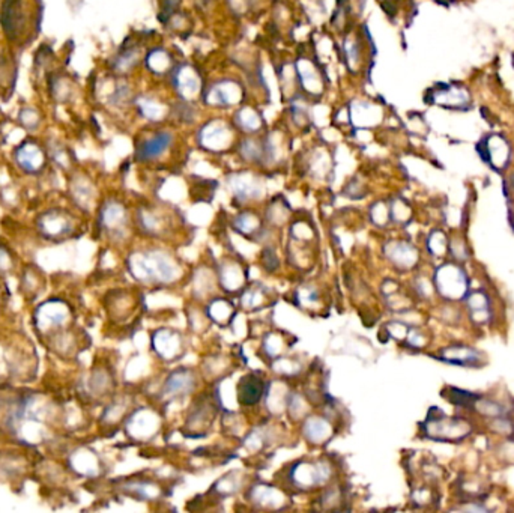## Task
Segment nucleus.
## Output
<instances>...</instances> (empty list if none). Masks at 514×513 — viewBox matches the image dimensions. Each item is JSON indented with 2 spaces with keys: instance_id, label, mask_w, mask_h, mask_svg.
Listing matches in <instances>:
<instances>
[{
  "instance_id": "0eeeda50",
  "label": "nucleus",
  "mask_w": 514,
  "mask_h": 513,
  "mask_svg": "<svg viewBox=\"0 0 514 513\" xmlns=\"http://www.w3.org/2000/svg\"><path fill=\"white\" fill-rule=\"evenodd\" d=\"M439 291L447 295V298H461L468 289V280H466L463 271L453 265L442 267L436 276Z\"/></svg>"
},
{
  "instance_id": "bb28decb",
  "label": "nucleus",
  "mask_w": 514,
  "mask_h": 513,
  "mask_svg": "<svg viewBox=\"0 0 514 513\" xmlns=\"http://www.w3.org/2000/svg\"><path fill=\"white\" fill-rule=\"evenodd\" d=\"M19 121L27 131H35V130H38V127L41 126L40 112H38L36 108H34V107L21 108L20 113H19Z\"/></svg>"
},
{
  "instance_id": "ddd939ff",
  "label": "nucleus",
  "mask_w": 514,
  "mask_h": 513,
  "mask_svg": "<svg viewBox=\"0 0 514 513\" xmlns=\"http://www.w3.org/2000/svg\"><path fill=\"white\" fill-rule=\"evenodd\" d=\"M262 396L263 383L259 377L252 373V375H247L245 378H243L238 387V399L241 405L253 407L260 401Z\"/></svg>"
},
{
  "instance_id": "cd10ccee",
  "label": "nucleus",
  "mask_w": 514,
  "mask_h": 513,
  "mask_svg": "<svg viewBox=\"0 0 514 513\" xmlns=\"http://www.w3.org/2000/svg\"><path fill=\"white\" fill-rule=\"evenodd\" d=\"M469 309L472 316H477V320H480V315H487L489 301L486 298V295H482L480 292H475L474 295H471Z\"/></svg>"
},
{
  "instance_id": "a878e982",
  "label": "nucleus",
  "mask_w": 514,
  "mask_h": 513,
  "mask_svg": "<svg viewBox=\"0 0 514 513\" xmlns=\"http://www.w3.org/2000/svg\"><path fill=\"white\" fill-rule=\"evenodd\" d=\"M170 56L169 53L162 49H157L149 53L147 56V68L152 69L154 73H164L166 69L170 68Z\"/></svg>"
},
{
  "instance_id": "c756f323",
  "label": "nucleus",
  "mask_w": 514,
  "mask_h": 513,
  "mask_svg": "<svg viewBox=\"0 0 514 513\" xmlns=\"http://www.w3.org/2000/svg\"><path fill=\"white\" fill-rule=\"evenodd\" d=\"M14 267V259L8 247L0 244V274H8Z\"/></svg>"
},
{
  "instance_id": "9d476101",
  "label": "nucleus",
  "mask_w": 514,
  "mask_h": 513,
  "mask_svg": "<svg viewBox=\"0 0 514 513\" xmlns=\"http://www.w3.org/2000/svg\"><path fill=\"white\" fill-rule=\"evenodd\" d=\"M241 88L230 80L218 82L208 92V103L212 106H232L241 99Z\"/></svg>"
},
{
  "instance_id": "a211bd4d",
  "label": "nucleus",
  "mask_w": 514,
  "mask_h": 513,
  "mask_svg": "<svg viewBox=\"0 0 514 513\" xmlns=\"http://www.w3.org/2000/svg\"><path fill=\"white\" fill-rule=\"evenodd\" d=\"M69 464H71L75 473L84 474V476H93L98 473V460L93 452L89 450H79L75 452L71 457H69Z\"/></svg>"
},
{
  "instance_id": "5701e85b",
  "label": "nucleus",
  "mask_w": 514,
  "mask_h": 513,
  "mask_svg": "<svg viewBox=\"0 0 514 513\" xmlns=\"http://www.w3.org/2000/svg\"><path fill=\"white\" fill-rule=\"evenodd\" d=\"M49 86H50V93L53 99L59 101V103H65V101H68L73 93L71 83H69L65 77H62V75L50 79Z\"/></svg>"
},
{
  "instance_id": "4468645a",
  "label": "nucleus",
  "mask_w": 514,
  "mask_h": 513,
  "mask_svg": "<svg viewBox=\"0 0 514 513\" xmlns=\"http://www.w3.org/2000/svg\"><path fill=\"white\" fill-rule=\"evenodd\" d=\"M154 348L157 349V353L166 360L176 359V355L181 353L182 349V342L181 336L176 331H169L162 330L158 331L157 336L154 337Z\"/></svg>"
},
{
  "instance_id": "c85d7f7f",
  "label": "nucleus",
  "mask_w": 514,
  "mask_h": 513,
  "mask_svg": "<svg viewBox=\"0 0 514 513\" xmlns=\"http://www.w3.org/2000/svg\"><path fill=\"white\" fill-rule=\"evenodd\" d=\"M263 289L262 287H254V289H248L244 292V298H243V306L244 307H250L256 309L259 307L263 302Z\"/></svg>"
},
{
  "instance_id": "1a4fd4ad",
  "label": "nucleus",
  "mask_w": 514,
  "mask_h": 513,
  "mask_svg": "<svg viewBox=\"0 0 514 513\" xmlns=\"http://www.w3.org/2000/svg\"><path fill=\"white\" fill-rule=\"evenodd\" d=\"M170 142L171 136L169 133H158L157 136L143 140L137 146L136 157L138 161H151L158 158L169 150Z\"/></svg>"
},
{
  "instance_id": "aec40b11",
  "label": "nucleus",
  "mask_w": 514,
  "mask_h": 513,
  "mask_svg": "<svg viewBox=\"0 0 514 513\" xmlns=\"http://www.w3.org/2000/svg\"><path fill=\"white\" fill-rule=\"evenodd\" d=\"M304 432H306V437L311 442H326L325 440L331 438L332 435L331 425L328 422H325L321 417H313L307 420L306 426H304Z\"/></svg>"
},
{
  "instance_id": "39448f33",
  "label": "nucleus",
  "mask_w": 514,
  "mask_h": 513,
  "mask_svg": "<svg viewBox=\"0 0 514 513\" xmlns=\"http://www.w3.org/2000/svg\"><path fill=\"white\" fill-rule=\"evenodd\" d=\"M331 468L328 464H297L292 470L291 479L295 485L301 489H310L322 485L325 480H328Z\"/></svg>"
},
{
  "instance_id": "393cba45",
  "label": "nucleus",
  "mask_w": 514,
  "mask_h": 513,
  "mask_svg": "<svg viewBox=\"0 0 514 513\" xmlns=\"http://www.w3.org/2000/svg\"><path fill=\"white\" fill-rule=\"evenodd\" d=\"M233 189H235V196L241 199H250L256 198L257 191H259V184H256V181H252L250 176L243 175L241 178H235V184H233Z\"/></svg>"
},
{
  "instance_id": "dca6fc26",
  "label": "nucleus",
  "mask_w": 514,
  "mask_h": 513,
  "mask_svg": "<svg viewBox=\"0 0 514 513\" xmlns=\"http://www.w3.org/2000/svg\"><path fill=\"white\" fill-rule=\"evenodd\" d=\"M69 193H71L74 204L82 209H89L93 202V196H95L90 181L86 180L84 176L73 178L71 184H69Z\"/></svg>"
},
{
  "instance_id": "f8f14e48",
  "label": "nucleus",
  "mask_w": 514,
  "mask_h": 513,
  "mask_svg": "<svg viewBox=\"0 0 514 513\" xmlns=\"http://www.w3.org/2000/svg\"><path fill=\"white\" fill-rule=\"evenodd\" d=\"M232 133L224 123H211L200 131V143L209 147L211 151H218L228 147Z\"/></svg>"
},
{
  "instance_id": "423d86ee",
  "label": "nucleus",
  "mask_w": 514,
  "mask_h": 513,
  "mask_svg": "<svg viewBox=\"0 0 514 513\" xmlns=\"http://www.w3.org/2000/svg\"><path fill=\"white\" fill-rule=\"evenodd\" d=\"M127 211L119 202H106L99 213V226L110 237H119L127 229Z\"/></svg>"
},
{
  "instance_id": "7c9ffc66",
  "label": "nucleus",
  "mask_w": 514,
  "mask_h": 513,
  "mask_svg": "<svg viewBox=\"0 0 514 513\" xmlns=\"http://www.w3.org/2000/svg\"><path fill=\"white\" fill-rule=\"evenodd\" d=\"M50 157H51L53 161H56L58 165H60L62 167H65V166L68 165V161H69V160H68V155H66V151H65V147L62 146V145H59V143H56L54 146H51V150H50Z\"/></svg>"
},
{
  "instance_id": "b1692460",
  "label": "nucleus",
  "mask_w": 514,
  "mask_h": 513,
  "mask_svg": "<svg viewBox=\"0 0 514 513\" xmlns=\"http://www.w3.org/2000/svg\"><path fill=\"white\" fill-rule=\"evenodd\" d=\"M236 123L248 133H253V131L260 128L262 119L259 113H256L253 108H243L236 113Z\"/></svg>"
},
{
  "instance_id": "473e14b6",
  "label": "nucleus",
  "mask_w": 514,
  "mask_h": 513,
  "mask_svg": "<svg viewBox=\"0 0 514 513\" xmlns=\"http://www.w3.org/2000/svg\"><path fill=\"white\" fill-rule=\"evenodd\" d=\"M205 2H208V0H205Z\"/></svg>"
},
{
  "instance_id": "f03ea898",
  "label": "nucleus",
  "mask_w": 514,
  "mask_h": 513,
  "mask_svg": "<svg viewBox=\"0 0 514 513\" xmlns=\"http://www.w3.org/2000/svg\"><path fill=\"white\" fill-rule=\"evenodd\" d=\"M73 315L65 301L53 298L38 306L34 315V322L38 333L47 337H59L71 324Z\"/></svg>"
},
{
  "instance_id": "6e6552de",
  "label": "nucleus",
  "mask_w": 514,
  "mask_h": 513,
  "mask_svg": "<svg viewBox=\"0 0 514 513\" xmlns=\"http://www.w3.org/2000/svg\"><path fill=\"white\" fill-rule=\"evenodd\" d=\"M466 427L468 426L461 422H456V420H450L445 414H442L439 418L428 420L427 429L424 431L428 432V437L435 440H441V441L448 440V438L461 440L466 437V433H468V431H465Z\"/></svg>"
},
{
  "instance_id": "f257e3e1",
  "label": "nucleus",
  "mask_w": 514,
  "mask_h": 513,
  "mask_svg": "<svg viewBox=\"0 0 514 513\" xmlns=\"http://www.w3.org/2000/svg\"><path fill=\"white\" fill-rule=\"evenodd\" d=\"M128 268L136 280L143 283H170L181 274L178 262L170 254L158 250L132 253Z\"/></svg>"
},
{
  "instance_id": "6ab92c4d",
  "label": "nucleus",
  "mask_w": 514,
  "mask_h": 513,
  "mask_svg": "<svg viewBox=\"0 0 514 513\" xmlns=\"http://www.w3.org/2000/svg\"><path fill=\"white\" fill-rule=\"evenodd\" d=\"M443 360L458 366H472L475 360H478L480 354L466 346H450L442 351Z\"/></svg>"
},
{
  "instance_id": "9b49d317",
  "label": "nucleus",
  "mask_w": 514,
  "mask_h": 513,
  "mask_svg": "<svg viewBox=\"0 0 514 513\" xmlns=\"http://www.w3.org/2000/svg\"><path fill=\"white\" fill-rule=\"evenodd\" d=\"M196 384L194 373L188 369H179L171 373L164 385V393L170 398H179V396L188 394Z\"/></svg>"
},
{
  "instance_id": "412c9836",
  "label": "nucleus",
  "mask_w": 514,
  "mask_h": 513,
  "mask_svg": "<svg viewBox=\"0 0 514 513\" xmlns=\"http://www.w3.org/2000/svg\"><path fill=\"white\" fill-rule=\"evenodd\" d=\"M244 270L239 267V263H225L220 270V282L228 291H238L244 285Z\"/></svg>"
},
{
  "instance_id": "f3484780",
  "label": "nucleus",
  "mask_w": 514,
  "mask_h": 513,
  "mask_svg": "<svg viewBox=\"0 0 514 513\" xmlns=\"http://www.w3.org/2000/svg\"><path fill=\"white\" fill-rule=\"evenodd\" d=\"M388 258L394 262L397 267L409 268L417 262L415 248L406 243H393L388 247Z\"/></svg>"
},
{
  "instance_id": "20e7f679",
  "label": "nucleus",
  "mask_w": 514,
  "mask_h": 513,
  "mask_svg": "<svg viewBox=\"0 0 514 513\" xmlns=\"http://www.w3.org/2000/svg\"><path fill=\"white\" fill-rule=\"evenodd\" d=\"M49 154L34 140H25L14 150V161L27 175H40L45 169Z\"/></svg>"
},
{
  "instance_id": "4be33fe9",
  "label": "nucleus",
  "mask_w": 514,
  "mask_h": 513,
  "mask_svg": "<svg viewBox=\"0 0 514 513\" xmlns=\"http://www.w3.org/2000/svg\"><path fill=\"white\" fill-rule=\"evenodd\" d=\"M138 59V53L136 47H128L125 50H121L118 54H116L112 67L116 73H128L130 69H132L137 64Z\"/></svg>"
},
{
  "instance_id": "7ed1b4c3",
  "label": "nucleus",
  "mask_w": 514,
  "mask_h": 513,
  "mask_svg": "<svg viewBox=\"0 0 514 513\" xmlns=\"http://www.w3.org/2000/svg\"><path fill=\"white\" fill-rule=\"evenodd\" d=\"M36 228L44 238L50 241H62L73 235L75 224L73 217L64 209L53 208L38 217Z\"/></svg>"
},
{
  "instance_id": "2f4dec72",
  "label": "nucleus",
  "mask_w": 514,
  "mask_h": 513,
  "mask_svg": "<svg viewBox=\"0 0 514 513\" xmlns=\"http://www.w3.org/2000/svg\"><path fill=\"white\" fill-rule=\"evenodd\" d=\"M179 3H181V0H161V14L164 15V17H170L171 14L175 12L176 8L179 6Z\"/></svg>"
},
{
  "instance_id": "2eb2a0df",
  "label": "nucleus",
  "mask_w": 514,
  "mask_h": 513,
  "mask_svg": "<svg viewBox=\"0 0 514 513\" xmlns=\"http://www.w3.org/2000/svg\"><path fill=\"white\" fill-rule=\"evenodd\" d=\"M175 88L176 91L181 93V97L185 99H190L191 97L196 95L200 89V80L199 75L194 73V69L191 67H181L178 68L175 71Z\"/></svg>"
}]
</instances>
